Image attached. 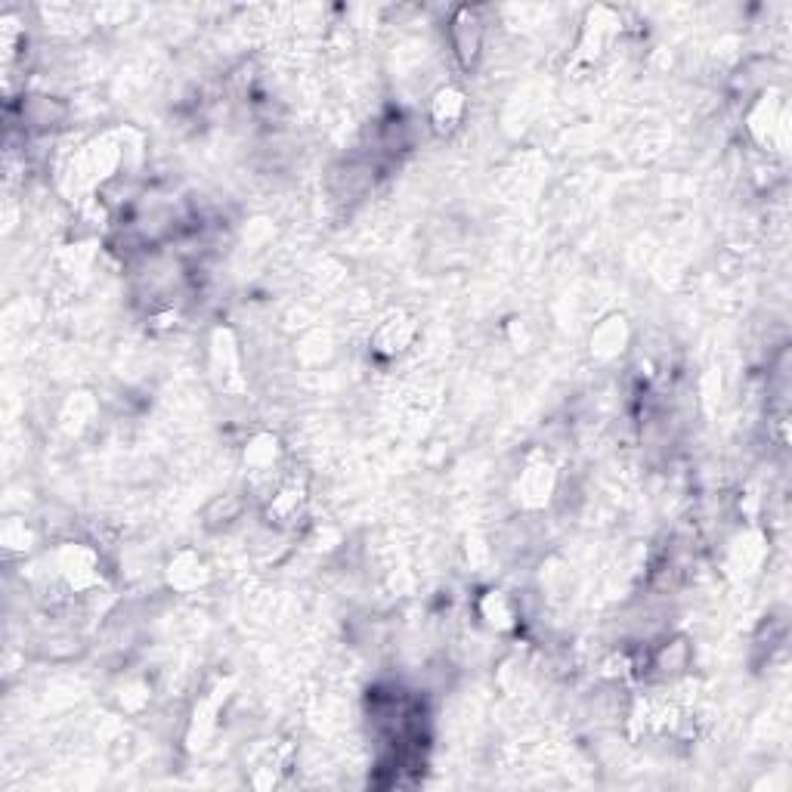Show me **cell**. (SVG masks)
I'll list each match as a JSON object with an SVG mask.
<instances>
[{"label":"cell","mask_w":792,"mask_h":792,"mask_svg":"<svg viewBox=\"0 0 792 792\" xmlns=\"http://www.w3.org/2000/svg\"><path fill=\"white\" fill-rule=\"evenodd\" d=\"M480 44H483V22L477 10H458V16L452 19V47L458 59L471 65L480 56Z\"/></svg>","instance_id":"1"},{"label":"cell","mask_w":792,"mask_h":792,"mask_svg":"<svg viewBox=\"0 0 792 792\" xmlns=\"http://www.w3.org/2000/svg\"><path fill=\"white\" fill-rule=\"evenodd\" d=\"M461 115H465V96L458 90H440L434 106H431V118H434V127L440 134H449V130L458 127Z\"/></svg>","instance_id":"2"}]
</instances>
